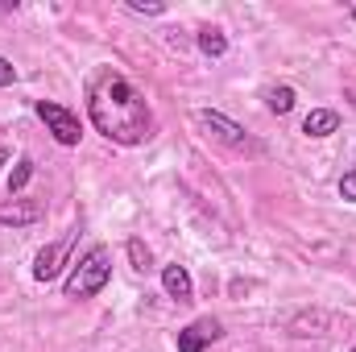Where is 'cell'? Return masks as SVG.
Segmentation results:
<instances>
[{
	"instance_id": "obj_1",
	"label": "cell",
	"mask_w": 356,
	"mask_h": 352,
	"mask_svg": "<svg viewBox=\"0 0 356 352\" xmlns=\"http://www.w3.org/2000/svg\"><path fill=\"white\" fill-rule=\"evenodd\" d=\"M83 99H88V116L95 133L108 137L112 145H141L154 137V112H149L145 95L112 63L91 67L88 83H83Z\"/></svg>"
},
{
	"instance_id": "obj_2",
	"label": "cell",
	"mask_w": 356,
	"mask_h": 352,
	"mask_svg": "<svg viewBox=\"0 0 356 352\" xmlns=\"http://www.w3.org/2000/svg\"><path fill=\"white\" fill-rule=\"evenodd\" d=\"M108 278H112V253H108V245H91L88 253L79 257V262L71 265V273H67V298H95L104 286H108Z\"/></svg>"
},
{
	"instance_id": "obj_3",
	"label": "cell",
	"mask_w": 356,
	"mask_h": 352,
	"mask_svg": "<svg viewBox=\"0 0 356 352\" xmlns=\"http://www.w3.org/2000/svg\"><path fill=\"white\" fill-rule=\"evenodd\" d=\"M195 120H199V125H203V129H207V133H211L220 145H228L232 154H253V158H261V154H266V145H261L257 137H249V133H245L236 120H228L224 112L199 108V112H195Z\"/></svg>"
},
{
	"instance_id": "obj_4",
	"label": "cell",
	"mask_w": 356,
	"mask_h": 352,
	"mask_svg": "<svg viewBox=\"0 0 356 352\" xmlns=\"http://www.w3.org/2000/svg\"><path fill=\"white\" fill-rule=\"evenodd\" d=\"M33 112L42 116L46 133H54V141H58V145H79L83 125H79V116H75L71 108H63V104H54V99H38V104H33Z\"/></svg>"
},
{
	"instance_id": "obj_5",
	"label": "cell",
	"mask_w": 356,
	"mask_h": 352,
	"mask_svg": "<svg viewBox=\"0 0 356 352\" xmlns=\"http://www.w3.org/2000/svg\"><path fill=\"white\" fill-rule=\"evenodd\" d=\"M220 336H224L220 319L203 315V319H195V323H186V328L178 332V352H203V349H211Z\"/></svg>"
},
{
	"instance_id": "obj_6",
	"label": "cell",
	"mask_w": 356,
	"mask_h": 352,
	"mask_svg": "<svg viewBox=\"0 0 356 352\" xmlns=\"http://www.w3.org/2000/svg\"><path fill=\"white\" fill-rule=\"evenodd\" d=\"M79 241V232H67L63 241H54V245H46L38 257H33V278L38 282H50V278H58V269L67 265V253H71V245Z\"/></svg>"
},
{
	"instance_id": "obj_7",
	"label": "cell",
	"mask_w": 356,
	"mask_h": 352,
	"mask_svg": "<svg viewBox=\"0 0 356 352\" xmlns=\"http://www.w3.org/2000/svg\"><path fill=\"white\" fill-rule=\"evenodd\" d=\"M38 220H42V203H38V199H13V203H0V224L25 228V224H38Z\"/></svg>"
},
{
	"instance_id": "obj_8",
	"label": "cell",
	"mask_w": 356,
	"mask_h": 352,
	"mask_svg": "<svg viewBox=\"0 0 356 352\" xmlns=\"http://www.w3.org/2000/svg\"><path fill=\"white\" fill-rule=\"evenodd\" d=\"M162 290H166L175 303H191V298H195L191 269H186V265H166V269H162Z\"/></svg>"
},
{
	"instance_id": "obj_9",
	"label": "cell",
	"mask_w": 356,
	"mask_h": 352,
	"mask_svg": "<svg viewBox=\"0 0 356 352\" xmlns=\"http://www.w3.org/2000/svg\"><path fill=\"white\" fill-rule=\"evenodd\" d=\"M302 133H307V137H332V133H340V112H332V108H311L307 120H302Z\"/></svg>"
},
{
	"instance_id": "obj_10",
	"label": "cell",
	"mask_w": 356,
	"mask_h": 352,
	"mask_svg": "<svg viewBox=\"0 0 356 352\" xmlns=\"http://www.w3.org/2000/svg\"><path fill=\"white\" fill-rule=\"evenodd\" d=\"M199 50H203L207 58H224V54H228V38H224V29L203 25V29H199Z\"/></svg>"
},
{
	"instance_id": "obj_11",
	"label": "cell",
	"mask_w": 356,
	"mask_h": 352,
	"mask_svg": "<svg viewBox=\"0 0 356 352\" xmlns=\"http://www.w3.org/2000/svg\"><path fill=\"white\" fill-rule=\"evenodd\" d=\"M294 99H298V95H294V88H290V83H277V88H269V91H266L269 112H277V116H286V112L294 108Z\"/></svg>"
},
{
	"instance_id": "obj_12",
	"label": "cell",
	"mask_w": 356,
	"mask_h": 352,
	"mask_svg": "<svg viewBox=\"0 0 356 352\" xmlns=\"http://www.w3.org/2000/svg\"><path fill=\"white\" fill-rule=\"evenodd\" d=\"M129 262H133V269H149V262H154V257H149L145 241H137V237L129 241Z\"/></svg>"
},
{
	"instance_id": "obj_13",
	"label": "cell",
	"mask_w": 356,
	"mask_h": 352,
	"mask_svg": "<svg viewBox=\"0 0 356 352\" xmlns=\"http://www.w3.org/2000/svg\"><path fill=\"white\" fill-rule=\"evenodd\" d=\"M29 178H33V162H29V158H21V162H17V170L8 175V191H21Z\"/></svg>"
},
{
	"instance_id": "obj_14",
	"label": "cell",
	"mask_w": 356,
	"mask_h": 352,
	"mask_svg": "<svg viewBox=\"0 0 356 352\" xmlns=\"http://www.w3.org/2000/svg\"><path fill=\"white\" fill-rule=\"evenodd\" d=\"M124 8H129V13H145V17H162V13H166V4H141V0H129Z\"/></svg>"
},
{
	"instance_id": "obj_15",
	"label": "cell",
	"mask_w": 356,
	"mask_h": 352,
	"mask_svg": "<svg viewBox=\"0 0 356 352\" xmlns=\"http://www.w3.org/2000/svg\"><path fill=\"white\" fill-rule=\"evenodd\" d=\"M340 195H344L348 203H356V166H353L344 178H340Z\"/></svg>"
},
{
	"instance_id": "obj_16",
	"label": "cell",
	"mask_w": 356,
	"mask_h": 352,
	"mask_svg": "<svg viewBox=\"0 0 356 352\" xmlns=\"http://www.w3.org/2000/svg\"><path fill=\"white\" fill-rule=\"evenodd\" d=\"M17 83V67L8 58H0V88H13Z\"/></svg>"
},
{
	"instance_id": "obj_17",
	"label": "cell",
	"mask_w": 356,
	"mask_h": 352,
	"mask_svg": "<svg viewBox=\"0 0 356 352\" xmlns=\"http://www.w3.org/2000/svg\"><path fill=\"white\" fill-rule=\"evenodd\" d=\"M353 352H356V349H353Z\"/></svg>"
}]
</instances>
